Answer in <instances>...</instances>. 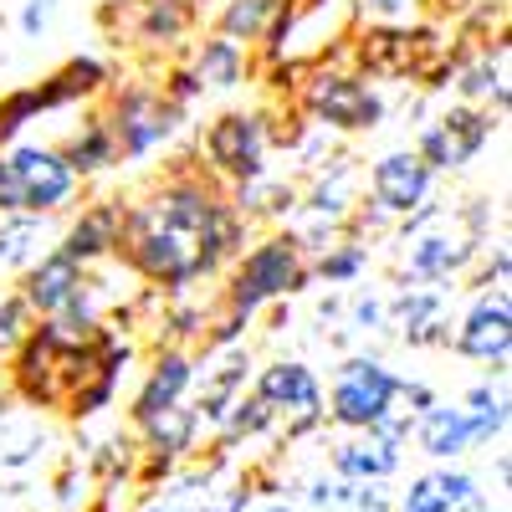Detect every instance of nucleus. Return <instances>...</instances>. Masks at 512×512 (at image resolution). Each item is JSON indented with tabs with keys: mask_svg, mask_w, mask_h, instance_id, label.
<instances>
[{
	"mask_svg": "<svg viewBox=\"0 0 512 512\" xmlns=\"http://www.w3.org/2000/svg\"><path fill=\"white\" fill-rule=\"evenodd\" d=\"M344 313H349V323H344L349 333H390V297L384 292H354Z\"/></svg>",
	"mask_w": 512,
	"mask_h": 512,
	"instance_id": "36",
	"label": "nucleus"
},
{
	"mask_svg": "<svg viewBox=\"0 0 512 512\" xmlns=\"http://www.w3.org/2000/svg\"><path fill=\"white\" fill-rule=\"evenodd\" d=\"M57 154H62V164L72 169V175L88 185V180H98V175H108V169H118V144H113V134H108V123H103V113H88L72 134L62 139V144H52Z\"/></svg>",
	"mask_w": 512,
	"mask_h": 512,
	"instance_id": "24",
	"label": "nucleus"
},
{
	"mask_svg": "<svg viewBox=\"0 0 512 512\" xmlns=\"http://www.w3.org/2000/svg\"><path fill=\"white\" fill-rule=\"evenodd\" d=\"M154 88H159L169 103H175L180 113H190V108L205 98V82L195 77V67H190V62H169V67H164V77L154 82Z\"/></svg>",
	"mask_w": 512,
	"mask_h": 512,
	"instance_id": "37",
	"label": "nucleus"
},
{
	"mask_svg": "<svg viewBox=\"0 0 512 512\" xmlns=\"http://www.w3.org/2000/svg\"><path fill=\"white\" fill-rule=\"evenodd\" d=\"M0 395H6V369H0Z\"/></svg>",
	"mask_w": 512,
	"mask_h": 512,
	"instance_id": "48",
	"label": "nucleus"
},
{
	"mask_svg": "<svg viewBox=\"0 0 512 512\" xmlns=\"http://www.w3.org/2000/svg\"><path fill=\"white\" fill-rule=\"evenodd\" d=\"M251 502H256L251 482H231V487H216V482H205L200 492L180 497L175 507H180V512H246Z\"/></svg>",
	"mask_w": 512,
	"mask_h": 512,
	"instance_id": "33",
	"label": "nucleus"
},
{
	"mask_svg": "<svg viewBox=\"0 0 512 512\" xmlns=\"http://www.w3.org/2000/svg\"><path fill=\"white\" fill-rule=\"evenodd\" d=\"M441 395H436V384H425V379H405L400 374V410H410V415H420V410H431Z\"/></svg>",
	"mask_w": 512,
	"mask_h": 512,
	"instance_id": "42",
	"label": "nucleus"
},
{
	"mask_svg": "<svg viewBox=\"0 0 512 512\" xmlns=\"http://www.w3.org/2000/svg\"><path fill=\"white\" fill-rule=\"evenodd\" d=\"M82 487H88V472H82L77 461H67L62 472H57V502H62V507H77L82 497H88Z\"/></svg>",
	"mask_w": 512,
	"mask_h": 512,
	"instance_id": "44",
	"label": "nucleus"
},
{
	"mask_svg": "<svg viewBox=\"0 0 512 512\" xmlns=\"http://www.w3.org/2000/svg\"><path fill=\"white\" fill-rule=\"evenodd\" d=\"M36 318H31V308L21 303L16 292H6L0 297V359H11V349L26 338V328H31Z\"/></svg>",
	"mask_w": 512,
	"mask_h": 512,
	"instance_id": "39",
	"label": "nucleus"
},
{
	"mask_svg": "<svg viewBox=\"0 0 512 512\" xmlns=\"http://www.w3.org/2000/svg\"><path fill=\"white\" fill-rule=\"evenodd\" d=\"M41 118L36 108V93H31V82L26 88H11V93H0V149H11L26 139V128Z\"/></svg>",
	"mask_w": 512,
	"mask_h": 512,
	"instance_id": "31",
	"label": "nucleus"
},
{
	"mask_svg": "<svg viewBox=\"0 0 512 512\" xmlns=\"http://www.w3.org/2000/svg\"><path fill=\"white\" fill-rule=\"evenodd\" d=\"M344 497H349V482H333V477H313L308 482V507L338 512V507H344Z\"/></svg>",
	"mask_w": 512,
	"mask_h": 512,
	"instance_id": "43",
	"label": "nucleus"
},
{
	"mask_svg": "<svg viewBox=\"0 0 512 512\" xmlns=\"http://www.w3.org/2000/svg\"><path fill=\"white\" fill-rule=\"evenodd\" d=\"M297 108H303L308 123L328 128V134H374L384 123V113H390L379 88H369L359 72L328 67V62L303 72V82H297Z\"/></svg>",
	"mask_w": 512,
	"mask_h": 512,
	"instance_id": "3",
	"label": "nucleus"
},
{
	"mask_svg": "<svg viewBox=\"0 0 512 512\" xmlns=\"http://www.w3.org/2000/svg\"><path fill=\"white\" fill-rule=\"evenodd\" d=\"M108 82H113V67L93 52H77L67 57L62 67H52L41 82H31V93H36V108L41 113H62V108H82V103H93L108 93Z\"/></svg>",
	"mask_w": 512,
	"mask_h": 512,
	"instance_id": "16",
	"label": "nucleus"
},
{
	"mask_svg": "<svg viewBox=\"0 0 512 512\" xmlns=\"http://www.w3.org/2000/svg\"><path fill=\"white\" fill-rule=\"evenodd\" d=\"M472 287L477 292H492V287H507V277H512V251H507V241H487L482 251H477V262H472Z\"/></svg>",
	"mask_w": 512,
	"mask_h": 512,
	"instance_id": "38",
	"label": "nucleus"
},
{
	"mask_svg": "<svg viewBox=\"0 0 512 512\" xmlns=\"http://www.w3.org/2000/svg\"><path fill=\"white\" fill-rule=\"evenodd\" d=\"M205 313L210 308H200L195 297H164V303H159V344H180V349L200 344Z\"/></svg>",
	"mask_w": 512,
	"mask_h": 512,
	"instance_id": "30",
	"label": "nucleus"
},
{
	"mask_svg": "<svg viewBox=\"0 0 512 512\" xmlns=\"http://www.w3.org/2000/svg\"><path fill=\"white\" fill-rule=\"evenodd\" d=\"M364 185H369V200H374L390 221L410 216L415 205H425V200L436 195V175L420 164L415 149H390V154H379V159L369 164Z\"/></svg>",
	"mask_w": 512,
	"mask_h": 512,
	"instance_id": "14",
	"label": "nucleus"
},
{
	"mask_svg": "<svg viewBox=\"0 0 512 512\" xmlns=\"http://www.w3.org/2000/svg\"><path fill=\"white\" fill-rule=\"evenodd\" d=\"M190 67L205 82V93H236V88H246V77H251V47H241V41H231L221 31H210V36L195 41Z\"/></svg>",
	"mask_w": 512,
	"mask_h": 512,
	"instance_id": "23",
	"label": "nucleus"
},
{
	"mask_svg": "<svg viewBox=\"0 0 512 512\" xmlns=\"http://www.w3.org/2000/svg\"><path fill=\"white\" fill-rule=\"evenodd\" d=\"M318 318H323V323H333V318H344V297H338V292H328L323 303H318Z\"/></svg>",
	"mask_w": 512,
	"mask_h": 512,
	"instance_id": "46",
	"label": "nucleus"
},
{
	"mask_svg": "<svg viewBox=\"0 0 512 512\" xmlns=\"http://www.w3.org/2000/svg\"><path fill=\"white\" fill-rule=\"evenodd\" d=\"M497 128H502L497 113L472 108V103H456V108H446L436 123H425V128H420V139H415L410 149H415L420 164L441 180V175H456V169L477 164V154L492 144Z\"/></svg>",
	"mask_w": 512,
	"mask_h": 512,
	"instance_id": "8",
	"label": "nucleus"
},
{
	"mask_svg": "<svg viewBox=\"0 0 512 512\" xmlns=\"http://www.w3.org/2000/svg\"><path fill=\"white\" fill-rule=\"evenodd\" d=\"M251 221L246 216H236V210H226V216L221 221H210L195 241H190V256H195V277L205 282V277H221L231 262H236V256L251 246Z\"/></svg>",
	"mask_w": 512,
	"mask_h": 512,
	"instance_id": "25",
	"label": "nucleus"
},
{
	"mask_svg": "<svg viewBox=\"0 0 512 512\" xmlns=\"http://www.w3.org/2000/svg\"><path fill=\"white\" fill-rule=\"evenodd\" d=\"M200 0H128L123 6V26L128 36L149 52H175L180 41L200 26Z\"/></svg>",
	"mask_w": 512,
	"mask_h": 512,
	"instance_id": "17",
	"label": "nucleus"
},
{
	"mask_svg": "<svg viewBox=\"0 0 512 512\" xmlns=\"http://www.w3.org/2000/svg\"><path fill=\"white\" fill-rule=\"evenodd\" d=\"M221 308L241 313V318H262L272 303H287V297H303L313 287V267L308 251L297 246L292 226H272L267 236H251V246L236 256V262L221 272Z\"/></svg>",
	"mask_w": 512,
	"mask_h": 512,
	"instance_id": "1",
	"label": "nucleus"
},
{
	"mask_svg": "<svg viewBox=\"0 0 512 512\" xmlns=\"http://www.w3.org/2000/svg\"><path fill=\"white\" fill-rule=\"evenodd\" d=\"M338 512H395V492H390V482H359V487H349Z\"/></svg>",
	"mask_w": 512,
	"mask_h": 512,
	"instance_id": "40",
	"label": "nucleus"
},
{
	"mask_svg": "<svg viewBox=\"0 0 512 512\" xmlns=\"http://www.w3.org/2000/svg\"><path fill=\"white\" fill-rule=\"evenodd\" d=\"M267 154H272V118L262 108H226L200 128L195 159L210 180L241 185L267 175Z\"/></svg>",
	"mask_w": 512,
	"mask_h": 512,
	"instance_id": "4",
	"label": "nucleus"
},
{
	"mask_svg": "<svg viewBox=\"0 0 512 512\" xmlns=\"http://www.w3.org/2000/svg\"><path fill=\"white\" fill-rule=\"evenodd\" d=\"M41 241V216H0V262L26 267Z\"/></svg>",
	"mask_w": 512,
	"mask_h": 512,
	"instance_id": "32",
	"label": "nucleus"
},
{
	"mask_svg": "<svg viewBox=\"0 0 512 512\" xmlns=\"http://www.w3.org/2000/svg\"><path fill=\"white\" fill-rule=\"evenodd\" d=\"M0 502H6V487H0Z\"/></svg>",
	"mask_w": 512,
	"mask_h": 512,
	"instance_id": "50",
	"label": "nucleus"
},
{
	"mask_svg": "<svg viewBox=\"0 0 512 512\" xmlns=\"http://www.w3.org/2000/svg\"><path fill=\"white\" fill-rule=\"evenodd\" d=\"M246 328H251V318H241V313H231V308L205 313V328H200V349H205V354L236 349V344H246Z\"/></svg>",
	"mask_w": 512,
	"mask_h": 512,
	"instance_id": "35",
	"label": "nucleus"
},
{
	"mask_svg": "<svg viewBox=\"0 0 512 512\" xmlns=\"http://www.w3.org/2000/svg\"><path fill=\"white\" fill-rule=\"evenodd\" d=\"M313 267V282H328V287H354L369 267H374V251L364 236H338L333 246H323L318 256H308Z\"/></svg>",
	"mask_w": 512,
	"mask_h": 512,
	"instance_id": "27",
	"label": "nucleus"
},
{
	"mask_svg": "<svg viewBox=\"0 0 512 512\" xmlns=\"http://www.w3.org/2000/svg\"><path fill=\"white\" fill-rule=\"evenodd\" d=\"M410 441L420 446V456H431L436 466H451V461H461L466 451H477L466 410H461V405H446V400H436L431 410H420V415H415Z\"/></svg>",
	"mask_w": 512,
	"mask_h": 512,
	"instance_id": "22",
	"label": "nucleus"
},
{
	"mask_svg": "<svg viewBox=\"0 0 512 512\" xmlns=\"http://www.w3.org/2000/svg\"><path fill=\"white\" fill-rule=\"evenodd\" d=\"M451 82H456L461 103L507 118V103H512V88H507V31H497V47H482L472 57H456Z\"/></svg>",
	"mask_w": 512,
	"mask_h": 512,
	"instance_id": "19",
	"label": "nucleus"
},
{
	"mask_svg": "<svg viewBox=\"0 0 512 512\" xmlns=\"http://www.w3.org/2000/svg\"><path fill=\"white\" fill-rule=\"evenodd\" d=\"M272 11H277V0H221L216 6V31L241 41V47H256V36L267 31Z\"/></svg>",
	"mask_w": 512,
	"mask_h": 512,
	"instance_id": "28",
	"label": "nucleus"
},
{
	"mask_svg": "<svg viewBox=\"0 0 512 512\" xmlns=\"http://www.w3.org/2000/svg\"><path fill=\"white\" fill-rule=\"evenodd\" d=\"M52 16H57V0H21L16 31H21L26 41H41V36H47V26H52Z\"/></svg>",
	"mask_w": 512,
	"mask_h": 512,
	"instance_id": "41",
	"label": "nucleus"
},
{
	"mask_svg": "<svg viewBox=\"0 0 512 512\" xmlns=\"http://www.w3.org/2000/svg\"><path fill=\"white\" fill-rule=\"evenodd\" d=\"M11 164H16V180H21V205H26V216H57V210L77 205L82 195V180L72 175V169L62 164V154L52 144H11L6 149Z\"/></svg>",
	"mask_w": 512,
	"mask_h": 512,
	"instance_id": "12",
	"label": "nucleus"
},
{
	"mask_svg": "<svg viewBox=\"0 0 512 512\" xmlns=\"http://www.w3.org/2000/svg\"><path fill=\"white\" fill-rule=\"evenodd\" d=\"M251 395H262L277 420L287 415V441H308L313 431H323V384L303 359H272L267 369L251 374Z\"/></svg>",
	"mask_w": 512,
	"mask_h": 512,
	"instance_id": "9",
	"label": "nucleus"
},
{
	"mask_svg": "<svg viewBox=\"0 0 512 512\" xmlns=\"http://www.w3.org/2000/svg\"><path fill=\"white\" fill-rule=\"evenodd\" d=\"M113 395H118V384L113 379H103V374H93V379H82L77 390L62 400V410H67V420H93V415H103L108 405H113Z\"/></svg>",
	"mask_w": 512,
	"mask_h": 512,
	"instance_id": "34",
	"label": "nucleus"
},
{
	"mask_svg": "<svg viewBox=\"0 0 512 512\" xmlns=\"http://www.w3.org/2000/svg\"><path fill=\"white\" fill-rule=\"evenodd\" d=\"M446 318V287H400L390 297V328H420V323H441Z\"/></svg>",
	"mask_w": 512,
	"mask_h": 512,
	"instance_id": "29",
	"label": "nucleus"
},
{
	"mask_svg": "<svg viewBox=\"0 0 512 512\" xmlns=\"http://www.w3.org/2000/svg\"><path fill=\"white\" fill-rule=\"evenodd\" d=\"M400 466H405V451L374 441L369 431H354V436L328 446V477L349 482V487H359V482H390Z\"/></svg>",
	"mask_w": 512,
	"mask_h": 512,
	"instance_id": "21",
	"label": "nucleus"
},
{
	"mask_svg": "<svg viewBox=\"0 0 512 512\" xmlns=\"http://www.w3.org/2000/svg\"><path fill=\"white\" fill-rule=\"evenodd\" d=\"M195 369H200V359H195L190 349L159 344L154 359H149V369H144V384L134 390V400H128V425L139 431V425H149L154 415L185 405L190 390H195Z\"/></svg>",
	"mask_w": 512,
	"mask_h": 512,
	"instance_id": "13",
	"label": "nucleus"
},
{
	"mask_svg": "<svg viewBox=\"0 0 512 512\" xmlns=\"http://www.w3.org/2000/svg\"><path fill=\"white\" fill-rule=\"evenodd\" d=\"M226 200H231L236 216H246L251 226L256 221H287V216H297V185L277 180L272 169H267V175H256V180L226 185Z\"/></svg>",
	"mask_w": 512,
	"mask_h": 512,
	"instance_id": "26",
	"label": "nucleus"
},
{
	"mask_svg": "<svg viewBox=\"0 0 512 512\" xmlns=\"http://www.w3.org/2000/svg\"><path fill=\"white\" fill-rule=\"evenodd\" d=\"M139 512H180V507H175V502H169V497H164V502H144Z\"/></svg>",
	"mask_w": 512,
	"mask_h": 512,
	"instance_id": "47",
	"label": "nucleus"
},
{
	"mask_svg": "<svg viewBox=\"0 0 512 512\" xmlns=\"http://www.w3.org/2000/svg\"><path fill=\"white\" fill-rule=\"evenodd\" d=\"M482 246L487 241H472V236L456 226V216L451 221L441 216L431 231L410 236V256H405V267H400V287H410V282L415 287H441L451 277H466Z\"/></svg>",
	"mask_w": 512,
	"mask_h": 512,
	"instance_id": "11",
	"label": "nucleus"
},
{
	"mask_svg": "<svg viewBox=\"0 0 512 512\" xmlns=\"http://www.w3.org/2000/svg\"><path fill=\"white\" fill-rule=\"evenodd\" d=\"M359 205V164L349 154H328L308 185H297V210L323 221H349V210Z\"/></svg>",
	"mask_w": 512,
	"mask_h": 512,
	"instance_id": "20",
	"label": "nucleus"
},
{
	"mask_svg": "<svg viewBox=\"0 0 512 512\" xmlns=\"http://www.w3.org/2000/svg\"><path fill=\"white\" fill-rule=\"evenodd\" d=\"M359 11L369 21H405V16L420 11V0H359Z\"/></svg>",
	"mask_w": 512,
	"mask_h": 512,
	"instance_id": "45",
	"label": "nucleus"
},
{
	"mask_svg": "<svg viewBox=\"0 0 512 512\" xmlns=\"http://www.w3.org/2000/svg\"><path fill=\"white\" fill-rule=\"evenodd\" d=\"M400 405V374L379 354H349L333 369V384L323 390V420L338 431H374Z\"/></svg>",
	"mask_w": 512,
	"mask_h": 512,
	"instance_id": "5",
	"label": "nucleus"
},
{
	"mask_svg": "<svg viewBox=\"0 0 512 512\" xmlns=\"http://www.w3.org/2000/svg\"><path fill=\"white\" fill-rule=\"evenodd\" d=\"M446 349L456 359H472L487 369V379H507V364H512V297L507 287H492V292H477L466 313L456 318Z\"/></svg>",
	"mask_w": 512,
	"mask_h": 512,
	"instance_id": "7",
	"label": "nucleus"
},
{
	"mask_svg": "<svg viewBox=\"0 0 512 512\" xmlns=\"http://www.w3.org/2000/svg\"><path fill=\"white\" fill-rule=\"evenodd\" d=\"M118 241H123V200H88L77 210V216L67 221L57 251L72 256L77 267H103L118 256Z\"/></svg>",
	"mask_w": 512,
	"mask_h": 512,
	"instance_id": "15",
	"label": "nucleus"
},
{
	"mask_svg": "<svg viewBox=\"0 0 512 512\" xmlns=\"http://www.w3.org/2000/svg\"><path fill=\"white\" fill-rule=\"evenodd\" d=\"M200 6H205V0H200Z\"/></svg>",
	"mask_w": 512,
	"mask_h": 512,
	"instance_id": "51",
	"label": "nucleus"
},
{
	"mask_svg": "<svg viewBox=\"0 0 512 512\" xmlns=\"http://www.w3.org/2000/svg\"><path fill=\"white\" fill-rule=\"evenodd\" d=\"M0 31H6V11H0Z\"/></svg>",
	"mask_w": 512,
	"mask_h": 512,
	"instance_id": "49",
	"label": "nucleus"
},
{
	"mask_svg": "<svg viewBox=\"0 0 512 512\" xmlns=\"http://www.w3.org/2000/svg\"><path fill=\"white\" fill-rule=\"evenodd\" d=\"M82 282H88V267H77L72 256H62V251L52 246V251H36L31 262L21 267L16 297L31 308V318H52Z\"/></svg>",
	"mask_w": 512,
	"mask_h": 512,
	"instance_id": "18",
	"label": "nucleus"
},
{
	"mask_svg": "<svg viewBox=\"0 0 512 512\" xmlns=\"http://www.w3.org/2000/svg\"><path fill=\"white\" fill-rule=\"evenodd\" d=\"M139 205L149 210V221H154L159 231H175V236H185V241H195L210 221H221L226 210H231L226 185H221V180H210L205 169H200V159L169 164V169H164V180H159Z\"/></svg>",
	"mask_w": 512,
	"mask_h": 512,
	"instance_id": "6",
	"label": "nucleus"
},
{
	"mask_svg": "<svg viewBox=\"0 0 512 512\" xmlns=\"http://www.w3.org/2000/svg\"><path fill=\"white\" fill-rule=\"evenodd\" d=\"M108 108H103V123L118 144V164H144L154 159L159 149H169L180 134L190 113H180L169 103L154 82H108Z\"/></svg>",
	"mask_w": 512,
	"mask_h": 512,
	"instance_id": "2",
	"label": "nucleus"
},
{
	"mask_svg": "<svg viewBox=\"0 0 512 512\" xmlns=\"http://www.w3.org/2000/svg\"><path fill=\"white\" fill-rule=\"evenodd\" d=\"M118 256H123V267L144 277L154 292L164 297H190V287L200 282L195 277V256H190V241L175 236V231H159L149 226L144 236H128L118 241Z\"/></svg>",
	"mask_w": 512,
	"mask_h": 512,
	"instance_id": "10",
	"label": "nucleus"
}]
</instances>
